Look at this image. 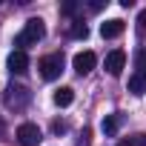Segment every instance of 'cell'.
Wrapping results in <instances>:
<instances>
[{
	"label": "cell",
	"instance_id": "6da1fadb",
	"mask_svg": "<svg viewBox=\"0 0 146 146\" xmlns=\"http://www.w3.org/2000/svg\"><path fill=\"white\" fill-rule=\"evenodd\" d=\"M46 37V26H43V20L40 17H32V20H26V26H23V32L17 35V46H20V52L26 49V46H35V43H40Z\"/></svg>",
	"mask_w": 146,
	"mask_h": 146
},
{
	"label": "cell",
	"instance_id": "7a4b0ae2",
	"mask_svg": "<svg viewBox=\"0 0 146 146\" xmlns=\"http://www.w3.org/2000/svg\"><path fill=\"white\" fill-rule=\"evenodd\" d=\"M37 69H40L43 80H57V78H60V72H63V54H60V52H54V54L40 57Z\"/></svg>",
	"mask_w": 146,
	"mask_h": 146
},
{
	"label": "cell",
	"instance_id": "3957f363",
	"mask_svg": "<svg viewBox=\"0 0 146 146\" xmlns=\"http://www.w3.org/2000/svg\"><path fill=\"white\" fill-rule=\"evenodd\" d=\"M3 100H6V106L9 109H26L29 106V100H32V92L26 89V86H9L6 89V95H3Z\"/></svg>",
	"mask_w": 146,
	"mask_h": 146
},
{
	"label": "cell",
	"instance_id": "277c9868",
	"mask_svg": "<svg viewBox=\"0 0 146 146\" xmlns=\"http://www.w3.org/2000/svg\"><path fill=\"white\" fill-rule=\"evenodd\" d=\"M40 140H43V135L35 123H20L17 126V143L20 146H40Z\"/></svg>",
	"mask_w": 146,
	"mask_h": 146
},
{
	"label": "cell",
	"instance_id": "5b68a950",
	"mask_svg": "<svg viewBox=\"0 0 146 146\" xmlns=\"http://www.w3.org/2000/svg\"><path fill=\"white\" fill-rule=\"evenodd\" d=\"M72 66H75V72L83 78V75H89V72L98 66V54L95 52H78L75 60H72Z\"/></svg>",
	"mask_w": 146,
	"mask_h": 146
},
{
	"label": "cell",
	"instance_id": "8992f818",
	"mask_svg": "<svg viewBox=\"0 0 146 146\" xmlns=\"http://www.w3.org/2000/svg\"><path fill=\"white\" fill-rule=\"evenodd\" d=\"M123 66H126V52L115 49V52H109V54H106V72H109L112 78H117V75H120Z\"/></svg>",
	"mask_w": 146,
	"mask_h": 146
},
{
	"label": "cell",
	"instance_id": "52a82bcc",
	"mask_svg": "<svg viewBox=\"0 0 146 146\" xmlns=\"http://www.w3.org/2000/svg\"><path fill=\"white\" fill-rule=\"evenodd\" d=\"M9 72H12V75H23V72L29 69V54L26 52H20V49H15L12 54H9Z\"/></svg>",
	"mask_w": 146,
	"mask_h": 146
},
{
	"label": "cell",
	"instance_id": "ba28073f",
	"mask_svg": "<svg viewBox=\"0 0 146 146\" xmlns=\"http://www.w3.org/2000/svg\"><path fill=\"white\" fill-rule=\"evenodd\" d=\"M123 29H126V23L123 20H106V23H100V35L106 37V40H115V37H120L123 35Z\"/></svg>",
	"mask_w": 146,
	"mask_h": 146
},
{
	"label": "cell",
	"instance_id": "9c48e42d",
	"mask_svg": "<svg viewBox=\"0 0 146 146\" xmlns=\"http://www.w3.org/2000/svg\"><path fill=\"white\" fill-rule=\"evenodd\" d=\"M129 92L137 95V98L146 95V72H143V69H135V75L129 78Z\"/></svg>",
	"mask_w": 146,
	"mask_h": 146
},
{
	"label": "cell",
	"instance_id": "30bf717a",
	"mask_svg": "<svg viewBox=\"0 0 146 146\" xmlns=\"http://www.w3.org/2000/svg\"><path fill=\"white\" fill-rule=\"evenodd\" d=\"M120 126H123V115H120V112L106 115V117H103V123H100L103 135H117V129H120Z\"/></svg>",
	"mask_w": 146,
	"mask_h": 146
},
{
	"label": "cell",
	"instance_id": "8fae6325",
	"mask_svg": "<svg viewBox=\"0 0 146 146\" xmlns=\"http://www.w3.org/2000/svg\"><path fill=\"white\" fill-rule=\"evenodd\" d=\"M72 100H75V89H72V86H60L54 92V103L57 106H69Z\"/></svg>",
	"mask_w": 146,
	"mask_h": 146
},
{
	"label": "cell",
	"instance_id": "7c38bea8",
	"mask_svg": "<svg viewBox=\"0 0 146 146\" xmlns=\"http://www.w3.org/2000/svg\"><path fill=\"white\" fill-rule=\"evenodd\" d=\"M69 35L75 37V40H83V37H89V26H86L83 20H75V23L69 26Z\"/></svg>",
	"mask_w": 146,
	"mask_h": 146
},
{
	"label": "cell",
	"instance_id": "4fadbf2b",
	"mask_svg": "<svg viewBox=\"0 0 146 146\" xmlns=\"http://www.w3.org/2000/svg\"><path fill=\"white\" fill-rule=\"evenodd\" d=\"M117 146H146V135H135V137H129V140H120Z\"/></svg>",
	"mask_w": 146,
	"mask_h": 146
},
{
	"label": "cell",
	"instance_id": "5bb4252c",
	"mask_svg": "<svg viewBox=\"0 0 146 146\" xmlns=\"http://www.w3.org/2000/svg\"><path fill=\"white\" fill-rule=\"evenodd\" d=\"M135 60H137V69H143V72H146V49H137Z\"/></svg>",
	"mask_w": 146,
	"mask_h": 146
},
{
	"label": "cell",
	"instance_id": "9a60e30c",
	"mask_svg": "<svg viewBox=\"0 0 146 146\" xmlns=\"http://www.w3.org/2000/svg\"><path fill=\"white\" fill-rule=\"evenodd\" d=\"M75 12H78V3H75V0L63 3V15H75Z\"/></svg>",
	"mask_w": 146,
	"mask_h": 146
},
{
	"label": "cell",
	"instance_id": "2e32d148",
	"mask_svg": "<svg viewBox=\"0 0 146 146\" xmlns=\"http://www.w3.org/2000/svg\"><path fill=\"white\" fill-rule=\"evenodd\" d=\"M52 132H54V135H63V132H66V123H63V120H54V123H52Z\"/></svg>",
	"mask_w": 146,
	"mask_h": 146
},
{
	"label": "cell",
	"instance_id": "e0dca14e",
	"mask_svg": "<svg viewBox=\"0 0 146 146\" xmlns=\"http://www.w3.org/2000/svg\"><path fill=\"white\" fill-rule=\"evenodd\" d=\"M106 6V0H92V3H89V12H100Z\"/></svg>",
	"mask_w": 146,
	"mask_h": 146
},
{
	"label": "cell",
	"instance_id": "ac0fdd59",
	"mask_svg": "<svg viewBox=\"0 0 146 146\" xmlns=\"http://www.w3.org/2000/svg\"><path fill=\"white\" fill-rule=\"evenodd\" d=\"M6 137V120H3V115H0V140Z\"/></svg>",
	"mask_w": 146,
	"mask_h": 146
}]
</instances>
